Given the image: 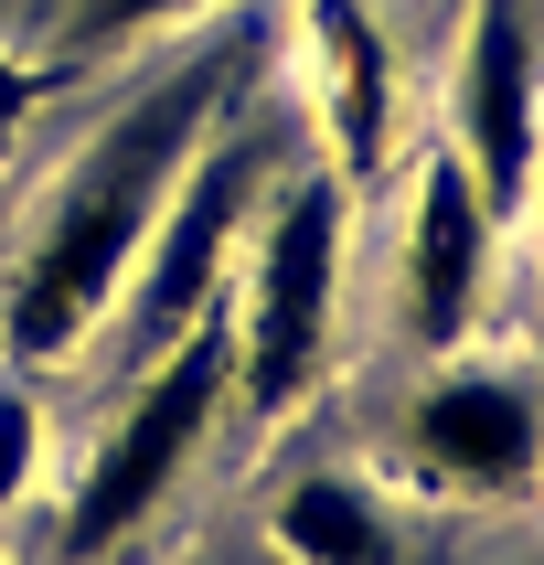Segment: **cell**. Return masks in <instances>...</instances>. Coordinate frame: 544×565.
<instances>
[{"label":"cell","mask_w":544,"mask_h":565,"mask_svg":"<svg viewBox=\"0 0 544 565\" xmlns=\"http://www.w3.org/2000/svg\"><path fill=\"white\" fill-rule=\"evenodd\" d=\"M224 75H235V43H203V54H182L171 75H150V86L86 139V160L64 171L54 214H43L22 278H11V342L22 352H75L96 320L128 299V267L150 246L182 160L203 150Z\"/></svg>","instance_id":"6da1fadb"},{"label":"cell","mask_w":544,"mask_h":565,"mask_svg":"<svg viewBox=\"0 0 544 565\" xmlns=\"http://www.w3.org/2000/svg\"><path fill=\"white\" fill-rule=\"evenodd\" d=\"M331 320H342V171H299V182L267 203L246 310H235V331H224L235 384H246L256 416H288L320 384Z\"/></svg>","instance_id":"7a4b0ae2"},{"label":"cell","mask_w":544,"mask_h":565,"mask_svg":"<svg viewBox=\"0 0 544 565\" xmlns=\"http://www.w3.org/2000/svg\"><path fill=\"white\" fill-rule=\"evenodd\" d=\"M224 384H235V352H224V320L203 310L182 342L139 374L128 416L96 438L86 480H75V502H64V555H107V544H128L160 502H171V480L192 470V448H203V427H214Z\"/></svg>","instance_id":"3957f363"},{"label":"cell","mask_w":544,"mask_h":565,"mask_svg":"<svg viewBox=\"0 0 544 565\" xmlns=\"http://www.w3.org/2000/svg\"><path fill=\"white\" fill-rule=\"evenodd\" d=\"M256 182H267V150H256L246 128H235V139L203 128V150L182 160V182H171V203H160L150 246H139V267H128V288H139L128 342L150 352V363L214 310V278H224V256H235V235H246Z\"/></svg>","instance_id":"277c9868"},{"label":"cell","mask_w":544,"mask_h":565,"mask_svg":"<svg viewBox=\"0 0 544 565\" xmlns=\"http://www.w3.org/2000/svg\"><path fill=\"white\" fill-rule=\"evenodd\" d=\"M459 171L491 203V224L523 214L544 160V43H534V0H470V43H459Z\"/></svg>","instance_id":"5b68a950"},{"label":"cell","mask_w":544,"mask_h":565,"mask_svg":"<svg viewBox=\"0 0 544 565\" xmlns=\"http://www.w3.org/2000/svg\"><path fill=\"white\" fill-rule=\"evenodd\" d=\"M406 459H416V480H438V491H523L534 459H544V395L523 374L470 363V374H448V384L416 395Z\"/></svg>","instance_id":"8992f818"},{"label":"cell","mask_w":544,"mask_h":565,"mask_svg":"<svg viewBox=\"0 0 544 565\" xmlns=\"http://www.w3.org/2000/svg\"><path fill=\"white\" fill-rule=\"evenodd\" d=\"M491 203L470 192L459 150H438L416 171V203H406V331L427 352H459L480 320V278H491Z\"/></svg>","instance_id":"52a82bcc"},{"label":"cell","mask_w":544,"mask_h":565,"mask_svg":"<svg viewBox=\"0 0 544 565\" xmlns=\"http://www.w3.org/2000/svg\"><path fill=\"white\" fill-rule=\"evenodd\" d=\"M310 64H320V128L342 182H374L384 128H395V54L363 0H310Z\"/></svg>","instance_id":"ba28073f"},{"label":"cell","mask_w":544,"mask_h":565,"mask_svg":"<svg viewBox=\"0 0 544 565\" xmlns=\"http://www.w3.org/2000/svg\"><path fill=\"white\" fill-rule=\"evenodd\" d=\"M267 534H278L288 565H395V512L374 502V480H352V470L288 480Z\"/></svg>","instance_id":"9c48e42d"},{"label":"cell","mask_w":544,"mask_h":565,"mask_svg":"<svg viewBox=\"0 0 544 565\" xmlns=\"http://www.w3.org/2000/svg\"><path fill=\"white\" fill-rule=\"evenodd\" d=\"M32 470H43V406L22 384H0V512L32 491Z\"/></svg>","instance_id":"30bf717a"},{"label":"cell","mask_w":544,"mask_h":565,"mask_svg":"<svg viewBox=\"0 0 544 565\" xmlns=\"http://www.w3.org/2000/svg\"><path fill=\"white\" fill-rule=\"evenodd\" d=\"M214 0H86L75 11V43H128V32H160V22H192Z\"/></svg>","instance_id":"8fae6325"},{"label":"cell","mask_w":544,"mask_h":565,"mask_svg":"<svg viewBox=\"0 0 544 565\" xmlns=\"http://www.w3.org/2000/svg\"><path fill=\"white\" fill-rule=\"evenodd\" d=\"M43 86H54V75H43V64H22V54H0V128H22L32 107H43Z\"/></svg>","instance_id":"7c38bea8"},{"label":"cell","mask_w":544,"mask_h":565,"mask_svg":"<svg viewBox=\"0 0 544 565\" xmlns=\"http://www.w3.org/2000/svg\"><path fill=\"white\" fill-rule=\"evenodd\" d=\"M534 480H544V459H534Z\"/></svg>","instance_id":"4fadbf2b"},{"label":"cell","mask_w":544,"mask_h":565,"mask_svg":"<svg viewBox=\"0 0 544 565\" xmlns=\"http://www.w3.org/2000/svg\"><path fill=\"white\" fill-rule=\"evenodd\" d=\"M0 565H11V555H0Z\"/></svg>","instance_id":"5bb4252c"}]
</instances>
